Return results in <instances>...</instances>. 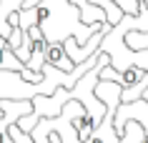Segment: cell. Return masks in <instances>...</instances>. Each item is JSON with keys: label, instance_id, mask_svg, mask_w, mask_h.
Here are the masks:
<instances>
[{"label": "cell", "instance_id": "obj_1", "mask_svg": "<svg viewBox=\"0 0 148 143\" xmlns=\"http://www.w3.org/2000/svg\"><path fill=\"white\" fill-rule=\"evenodd\" d=\"M35 25L40 28L45 43H60L68 35H73L75 45H83L106 20L98 23H83L80 20L78 5H73L70 0H38L35 3Z\"/></svg>", "mask_w": 148, "mask_h": 143}, {"label": "cell", "instance_id": "obj_2", "mask_svg": "<svg viewBox=\"0 0 148 143\" xmlns=\"http://www.w3.org/2000/svg\"><path fill=\"white\" fill-rule=\"evenodd\" d=\"M93 93L106 105V113H103V118L95 123V128L90 131V135L83 143H118V133L113 128V116H116V105L121 103V83L98 78Z\"/></svg>", "mask_w": 148, "mask_h": 143}, {"label": "cell", "instance_id": "obj_3", "mask_svg": "<svg viewBox=\"0 0 148 143\" xmlns=\"http://www.w3.org/2000/svg\"><path fill=\"white\" fill-rule=\"evenodd\" d=\"M45 63L60 68V70H73V60L68 58L65 48H63V40L60 43H45Z\"/></svg>", "mask_w": 148, "mask_h": 143}, {"label": "cell", "instance_id": "obj_4", "mask_svg": "<svg viewBox=\"0 0 148 143\" xmlns=\"http://www.w3.org/2000/svg\"><path fill=\"white\" fill-rule=\"evenodd\" d=\"M0 68L3 70H23V63L15 58V53H13V48L8 45V40H5V35H0Z\"/></svg>", "mask_w": 148, "mask_h": 143}, {"label": "cell", "instance_id": "obj_5", "mask_svg": "<svg viewBox=\"0 0 148 143\" xmlns=\"http://www.w3.org/2000/svg\"><path fill=\"white\" fill-rule=\"evenodd\" d=\"M88 3H93V5H98V8L106 13V20H108L110 25L118 23L121 18H123V10L116 5V0H88Z\"/></svg>", "mask_w": 148, "mask_h": 143}, {"label": "cell", "instance_id": "obj_6", "mask_svg": "<svg viewBox=\"0 0 148 143\" xmlns=\"http://www.w3.org/2000/svg\"><path fill=\"white\" fill-rule=\"evenodd\" d=\"M125 45L138 50V48H148V30H125Z\"/></svg>", "mask_w": 148, "mask_h": 143}, {"label": "cell", "instance_id": "obj_7", "mask_svg": "<svg viewBox=\"0 0 148 143\" xmlns=\"http://www.w3.org/2000/svg\"><path fill=\"white\" fill-rule=\"evenodd\" d=\"M8 133H10V138H13V143H35L30 138V133L23 131L18 123H10V126H8Z\"/></svg>", "mask_w": 148, "mask_h": 143}, {"label": "cell", "instance_id": "obj_8", "mask_svg": "<svg viewBox=\"0 0 148 143\" xmlns=\"http://www.w3.org/2000/svg\"><path fill=\"white\" fill-rule=\"evenodd\" d=\"M116 5L123 10V13H128V15H136V13H138V8H140L138 0H116Z\"/></svg>", "mask_w": 148, "mask_h": 143}, {"label": "cell", "instance_id": "obj_9", "mask_svg": "<svg viewBox=\"0 0 148 143\" xmlns=\"http://www.w3.org/2000/svg\"><path fill=\"white\" fill-rule=\"evenodd\" d=\"M140 98H143V101H148V86H146V90L140 93Z\"/></svg>", "mask_w": 148, "mask_h": 143}, {"label": "cell", "instance_id": "obj_10", "mask_svg": "<svg viewBox=\"0 0 148 143\" xmlns=\"http://www.w3.org/2000/svg\"><path fill=\"white\" fill-rule=\"evenodd\" d=\"M140 3H143V5H146V8H148V0H140Z\"/></svg>", "mask_w": 148, "mask_h": 143}, {"label": "cell", "instance_id": "obj_11", "mask_svg": "<svg viewBox=\"0 0 148 143\" xmlns=\"http://www.w3.org/2000/svg\"><path fill=\"white\" fill-rule=\"evenodd\" d=\"M78 143H83V141H78Z\"/></svg>", "mask_w": 148, "mask_h": 143}]
</instances>
